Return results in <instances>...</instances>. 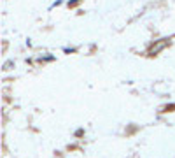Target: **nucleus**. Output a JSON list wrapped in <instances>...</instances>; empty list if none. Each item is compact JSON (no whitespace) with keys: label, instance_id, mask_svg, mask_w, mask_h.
Returning <instances> with one entry per match:
<instances>
[{"label":"nucleus","instance_id":"1","mask_svg":"<svg viewBox=\"0 0 175 158\" xmlns=\"http://www.w3.org/2000/svg\"><path fill=\"white\" fill-rule=\"evenodd\" d=\"M166 44H168V40H161V42H158L156 46L151 49V55H156V53H159V51H161V49L166 46Z\"/></svg>","mask_w":175,"mask_h":158}]
</instances>
